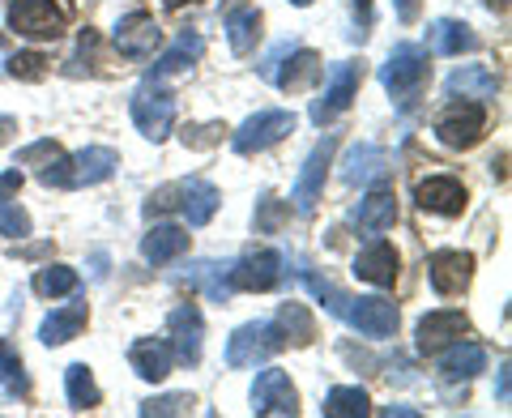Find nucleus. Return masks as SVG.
Wrapping results in <instances>:
<instances>
[{"label":"nucleus","mask_w":512,"mask_h":418,"mask_svg":"<svg viewBox=\"0 0 512 418\" xmlns=\"http://www.w3.org/2000/svg\"><path fill=\"white\" fill-rule=\"evenodd\" d=\"M448 94H461V99H491L495 90H500V82H495V73L487 69V64H461V69L448 77Z\"/></svg>","instance_id":"25"},{"label":"nucleus","mask_w":512,"mask_h":418,"mask_svg":"<svg viewBox=\"0 0 512 418\" xmlns=\"http://www.w3.org/2000/svg\"><path fill=\"white\" fill-rule=\"evenodd\" d=\"M0 384H5V393H13V397H30V376L9 342H0Z\"/></svg>","instance_id":"36"},{"label":"nucleus","mask_w":512,"mask_h":418,"mask_svg":"<svg viewBox=\"0 0 512 418\" xmlns=\"http://www.w3.org/2000/svg\"><path fill=\"white\" fill-rule=\"evenodd\" d=\"M291 222V205L278 197H261L256 201V235H278Z\"/></svg>","instance_id":"37"},{"label":"nucleus","mask_w":512,"mask_h":418,"mask_svg":"<svg viewBox=\"0 0 512 418\" xmlns=\"http://www.w3.org/2000/svg\"><path fill=\"white\" fill-rule=\"evenodd\" d=\"M192 286H201L205 295H210L214 303H227L231 299V265H214V261H201L192 265Z\"/></svg>","instance_id":"32"},{"label":"nucleus","mask_w":512,"mask_h":418,"mask_svg":"<svg viewBox=\"0 0 512 418\" xmlns=\"http://www.w3.org/2000/svg\"><path fill=\"white\" fill-rule=\"evenodd\" d=\"M295 128L291 111H261V116L244 120V128L235 133V154H256V150H269L274 141H282L286 133Z\"/></svg>","instance_id":"6"},{"label":"nucleus","mask_w":512,"mask_h":418,"mask_svg":"<svg viewBox=\"0 0 512 418\" xmlns=\"http://www.w3.org/2000/svg\"><path fill=\"white\" fill-rule=\"evenodd\" d=\"M333 150H338V137H325L320 146L308 154V163H303L299 171V180H295V209H303V214H312L316 201H320V192H325V171L333 163Z\"/></svg>","instance_id":"7"},{"label":"nucleus","mask_w":512,"mask_h":418,"mask_svg":"<svg viewBox=\"0 0 512 418\" xmlns=\"http://www.w3.org/2000/svg\"><path fill=\"white\" fill-rule=\"evenodd\" d=\"M414 197H419V205L431 209V214H448V218L466 209V188H461L453 175H431V180L414 188Z\"/></svg>","instance_id":"18"},{"label":"nucleus","mask_w":512,"mask_h":418,"mask_svg":"<svg viewBox=\"0 0 512 418\" xmlns=\"http://www.w3.org/2000/svg\"><path fill=\"white\" fill-rule=\"evenodd\" d=\"M222 133H227V124H188L180 137H184L188 150H210L222 141Z\"/></svg>","instance_id":"39"},{"label":"nucleus","mask_w":512,"mask_h":418,"mask_svg":"<svg viewBox=\"0 0 512 418\" xmlns=\"http://www.w3.org/2000/svg\"><path fill=\"white\" fill-rule=\"evenodd\" d=\"M9 73H13V77H22V82H39V77L47 73V56H39V52L13 56V60H9Z\"/></svg>","instance_id":"40"},{"label":"nucleus","mask_w":512,"mask_h":418,"mask_svg":"<svg viewBox=\"0 0 512 418\" xmlns=\"http://www.w3.org/2000/svg\"><path fill=\"white\" fill-rule=\"evenodd\" d=\"M274 325L282 329L286 342H295V346L316 342V316L303 308V303H282V312H278Z\"/></svg>","instance_id":"31"},{"label":"nucleus","mask_w":512,"mask_h":418,"mask_svg":"<svg viewBox=\"0 0 512 418\" xmlns=\"http://www.w3.org/2000/svg\"><path fill=\"white\" fill-rule=\"evenodd\" d=\"M35 291L43 299H60V295H73L77 291V273L69 265H47L35 273Z\"/></svg>","instance_id":"34"},{"label":"nucleus","mask_w":512,"mask_h":418,"mask_svg":"<svg viewBox=\"0 0 512 418\" xmlns=\"http://www.w3.org/2000/svg\"><path fill=\"white\" fill-rule=\"evenodd\" d=\"M419 9H423V0H397V22H419Z\"/></svg>","instance_id":"43"},{"label":"nucleus","mask_w":512,"mask_h":418,"mask_svg":"<svg viewBox=\"0 0 512 418\" xmlns=\"http://www.w3.org/2000/svg\"><path fill=\"white\" fill-rule=\"evenodd\" d=\"M461 337H470V320L461 312H431L419 320V350L423 355H436V350H444L448 342H461Z\"/></svg>","instance_id":"14"},{"label":"nucleus","mask_w":512,"mask_h":418,"mask_svg":"<svg viewBox=\"0 0 512 418\" xmlns=\"http://www.w3.org/2000/svg\"><path fill=\"white\" fill-rule=\"evenodd\" d=\"M384 171H389V158H384L376 146H355L342 163V180L346 184H372Z\"/></svg>","instance_id":"29"},{"label":"nucleus","mask_w":512,"mask_h":418,"mask_svg":"<svg viewBox=\"0 0 512 418\" xmlns=\"http://www.w3.org/2000/svg\"><path fill=\"white\" fill-rule=\"evenodd\" d=\"M487 133V111L483 103H461V107H448V116L436 124V137L444 141L448 150H470L478 146Z\"/></svg>","instance_id":"4"},{"label":"nucleus","mask_w":512,"mask_h":418,"mask_svg":"<svg viewBox=\"0 0 512 418\" xmlns=\"http://www.w3.org/2000/svg\"><path fill=\"white\" fill-rule=\"evenodd\" d=\"M64 389H69L73 410H94V406H99V384H94L86 363H73L69 372H64Z\"/></svg>","instance_id":"33"},{"label":"nucleus","mask_w":512,"mask_h":418,"mask_svg":"<svg viewBox=\"0 0 512 418\" xmlns=\"http://www.w3.org/2000/svg\"><path fill=\"white\" fill-rule=\"evenodd\" d=\"M487 5H491V9H500V13H504V9H508V0H487Z\"/></svg>","instance_id":"48"},{"label":"nucleus","mask_w":512,"mask_h":418,"mask_svg":"<svg viewBox=\"0 0 512 418\" xmlns=\"http://www.w3.org/2000/svg\"><path fill=\"white\" fill-rule=\"evenodd\" d=\"M201 52H205V43H201L197 35H188V30H184V35L175 39L163 56H158V64L150 69V82H163V77H175V73L192 69V60H197Z\"/></svg>","instance_id":"24"},{"label":"nucleus","mask_w":512,"mask_h":418,"mask_svg":"<svg viewBox=\"0 0 512 418\" xmlns=\"http://www.w3.org/2000/svg\"><path fill=\"white\" fill-rule=\"evenodd\" d=\"M282 278V256L278 252H248L244 261L231 265V286L235 291H269Z\"/></svg>","instance_id":"11"},{"label":"nucleus","mask_w":512,"mask_h":418,"mask_svg":"<svg viewBox=\"0 0 512 418\" xmlns=\"http://www.w3.org/2000/svg\"><path fill=\"white\" fill-rule=\"evenodd\" d=\"M500 401H508V367H500Z\"/></svg>","instance_id":"45"},{"label":"nucleus","mask_w":512,"mask_h":418,"mask_svg":"<svg viewBox=\"0 0 512 418\" xmlns=\"http://www.w3.org/2000/svg\"><path fill=\"white\" fill-rule=\"evenodd\" d=\"M252 414H299V393L286 372H261V380L252 384Z\"/></svg>","instance_id":"8"},{"label":"nucleus","mask_w":512,"mask_h":418,"mask_svg":"<svg viewBox=\"0 0 512 418\" xmlns=\"http://www.w3.org/2000/svg\"><path fill=\"white\" fill-rule=\"evenodd\" d=\"M167 9H184V5H197V0H163Z\"/></svg>","instance_id":"47"},{"label":"nucleus","mask_w":512,"mask_h":418,"mask_svg":"<svg viewBox=\"0 0 512 418\" xmlns=\"http://www.w3.org/2000/svg\"><path fill=\"white\" fill-rule=\"evenodd\" d=\"M342 320L355 325L363 337H389L397 329V308L389 299H350Z\"/></svg>","instance_id":"12"},{"label":"nucleus","mask_w":512,"mask_h":418,"mask_svg":"<svg viewBox=\"0 0 512 418\" xmlns=\"http://www.w3.org/2000/svg\"><path fill=\"white\" fill-rule=\"evenodd\" d=\"M163 43V30L150 13H128V18L116 26V47L124 56H150L154 47Z\"/></svg>","instance_id":"17"},{"label":"nucleus","mask_w":512,"mask_h":418,"mask_svg":"<svg viewBox=\"0 0 512 418\" xmlns=\"http://www.w3.org/2000/svg\"><path fill=\"white\" fill-rule=\"evenodd\" d=\"M355 222H359V231H367V235L389 231L393 222H397V201H393V192H389V188L367 192L363 205H359V214H355Z\"/></svg>","instance_id":"22"},{"label":"nucleus","mask_w":512,"mask_h":418,"mask_svg":"<svg viewBox=\"0 0 512 418\" xmlns=\"http://www.w3.org/2000/svg\"><path fill=\"white\" fill-rule=\"evenodd\" d=\"M367 410H372V401H367L363 389H329V397H325L329 418H363Z\"/></svg>","instance_id":"35"},{"label":"nucleus","mask_w":512,"mask_h":418,"mask_svg":"<svg viewBox=\"0 0 512 418\" xmlns=\"http://www.w3.org/2000/svg\"><path fill=\"white\" fill-rule=\"evenodd\" d=\"M431 286H436V295H461L474 278V256L470 252H436L431 256Z\"/></svg>","instance_id":"13"},{"label":"nucleus","mask_w":512,"mask_h":418,"mask_svg":"<svg viewBox=\"0 0 512 418\" xmlns=\"http://www.w3.org/2000/svg\"><path fill=\"white\" fill-rule=\"evenodd\" d=\"M184 252H188V231L184 227H154L146 239H141V256H146L150 265H167Z\"/></svg>","instance_id":"26"},{"label":"nucleus","mask_w":512,"mask_h":418,"mask_svg":"<svg viewBox=\"0 0 512 418\" xmlns=\"http://www.w3.org/2000/svg\"><path fill=\"white\" fill-rule=\"evenodd\" d=\"M320 77H325V64H320L316 52H308V47H303V52H295L291 60H286L282 73L269 77V82H278L286 94H303V90H312Z\"/></svg>","instance_id":"21"},{"label":"nucleus","mask_w":512,"mask_h":418,"mask_svg":"<svg viewBox=\"0 0 512 418\" xmlns=\"http://www.w3.org/2000/svg\"><path fill=\"white\" fill-rule=\"evenodd\" d=\"M86 320H90V312H86V303H69V308H56L52 316L43 320V329H39V337L47 346H64V342H73L77 333L86 329Z\"/></svg>","instance_id":"23"},{"label":"nucleus","mask_w":512,"mask_h":418,"mask_svg":"<svg viewBox=\"0 0 512 418\" xmlns=\"http://www.w3.org/2000/svg\"><path fill=\"white\" fill-rule=\"evenodd\" d=\"M423 77H427V52H423L419 43H402V47H393L389 64L380 69L384 90H393V94H410V90H419V86H423Z\"/></svg>","instance_id":"5"},{"label":"nucleus","mask_w":512,"mask_h":418,"mask_svg":"<svg viewBox=\"0 0 512 418\" xmlns=\"http://www.w3.org/2000/svg\"><path fill=\"white\" fill-rule=\"evenodd\" d=\"M483 367H487V350L461 337V342H448L444 359H440V376L444 380H474Z\"/></svg>","instance_id":"20"},{"label":"nucleus","mask_w":512,"mask_h":418,"mask_svg":"<svg viewBox=\"0 0 512 418\" xmlns=\"http://www.w3.org/2000/svg\"><path fill=\"white\" fill-rule=\"evenodd\" d=\"M355 278L372 282V286H393L397 278V252L389 239H376V244H367L355 261Z\"/></svg>","instance_id":"19"},{"label":"nucleus","mask_w":512,"mask_h":418,"mask_svg":"<svg viewBox=\"0 0 512 418\" xmlns=\"http://www.w3.org/2000/svg\"><path fill=\"white\" fill-rule=\"evenodd\" d=\"M128 363H133V372L141 380H167L171 363H175V350L171 342H163V337H141V342H133V350H128Z\"/></svg>","instance_id":"16"},{"label":"nucleus","mask_w":512,"mask_h":418,"mask_svg":"<svg viewBox=\"0 0 512 418\" xmlns=\"http://www.w3.org/2000/svg\"><path fill=\"white\" fill-rule=\"evenodd\" d=\"M133 120L150 141H163L175 128V99L167 90H141L133 99Z\"/></svg>","instance_id":"10"},{"label":"nucleus","mask_w":512,"mask_h":418,"mask_svg":"<svg viewBox=\"0 0 512 418\" xmlns=\"http://www.w3.org/2000/svg\"><path fill=\"white\" fill-rule=\"evenodd\" d=\"M286 346V337L278 325H244V329H235V337L227 342V363L231 367H256V363H265L269 355H278V350Z\"/></svg>","instance_id":"1"},{"label":"nucleus","mask_w":512,"mask_h":418,"mask_svg":"<svg viewBox=\"0 0 512 418\" xmlns=\"http://www.w3.org/2000/svg\"><path fill=\"white\" fill-rule=\"evenodd\" d=\"M175 205L184 209L188 227H205L214 218V209L222 205V197L210 180H184V184H175Z\"/></svg>","instance_id":"15"},{"label":"nucleus","mask_w":512,"mask_h":418,"mask_svg":"<svg viewBox=\"0 0 512 418\" xmlns=\"http://www.w3.org/2000/svg\"><path fill=\"white\" fill-rule=\"evenodd\" d=\"M64 9H56L52 0H13L9 5V26L26 39H60L64 35Z\"/></svg>","instance_id":"2"},{"label":"nucleus","mask_w":512,"mask_h":418,"mask_svg":"<svg viewBox=\"0 0 512 418\" xmlns=\"http://www.w3.org/2000/svg\"><path fill=\"white\" fill-rule=\"evenodd\" d=\"M363 82V64H333L329 69V90L312 103V124H329L333 116H342L350 107V99L359 94Z\"/></svg>","instance_id":"3"},{"label":"nucleus","mask_w":512,"mask_h":418,"mask_svg":"<svg viewBox=\"0 0 512 418\" xmlns=\"http://www.w3.org/2000/svg\"><path fill=\"white\" fill-rule=\"evenodd\" d=\"M192 397L188 393H171V397H158V401H146L141 414H188Z\"/></svg>","instance_id":"42"},{"label":"nucleus","mask_w":512,"mask_h":418,"mask_svg":"<svg viewBox=\"0 0 512 418\" xmlns=\"http://www.w3.org/2000/svg\"><path fill=\"white\" fill-rule=\"evenodd\" d=\"M355 9H359V18L367 22V13H372V0H355Z\"/></svg>","instance_id":"46"},{"label":"nucleus","mask_w":512,"mask_h":418,"mask_svg":"<svg viewBox=\"0 0 512 418\" xmlns=\"http://www.w3.org/2000/svg\"><path fill=\"white\" fill-rule=\"evenodd\" d=\"M291 5H299V9H303V5H312V0H291Z\"/></svg>","instance_id":"49"},{"label":"nucleus","mask_w":512,"mask_h":418,"mask_svg":"<svg viewBox=\"0 0 512 418\" xmlns=\"http://www.w3.org/2000/svg\"><path fill=\"white\" fill-rule=\"evenodd\" d=\"M427 43H431V52H436V56H461V52H470L478 39H474V30H470L466 22H448V18H440V22H431Z\"/></svg>","instance_id":"28"},{"label":"nucleus","mask_w":512,"mask_h":418,"mask_svg":"<svg viewBox=\"0 0 512 418\" xmlns=\"http://www.w3.org/2000/svg\"><path fill=\"white\" fill-rule=\"evenodd\" d=\"M120 167V158L116 150H107V146H90L73 158V188H82V184H103L111 171Z\"/></svg>","instance_id":"27"},{"label":"nucleus","mask_w":512,"mask_h":418,"mask_svg":"<svg viewBox=\"0 0 512 418\" xmlns=\"http://www.w3.org/2000/svg\"><path fill=\"white\" fill-rule=\"evenodd\" d=\"M167 329H171V350H175V359L188 363V367H197V363H201V337H205L197 303H180V308L171 312Z\"/></svg>","instance_id":"9"},{"label":"nucleus","mask_w":512,"mask_h":418,"mask_svg":"<svg viewBox=\"0 0 512 418\" xmlns=\"http://www.w3.org/2000/svg\"><path fill=\"white\" fill-rule=\"evenodd\" d=\"M261 26L265 18L256 9H235L227 13V39H231V52L235 56H248L256 43H261Z\"/></svg>","instance_id":"30"},{"label":"nucleus","mask_w":512,"mask_h":418,"mask_svg":"<svg viewBox=\"0 0 512 418\" xmlns=\"http://www.w3.org/2000/svg\"><path fill=\"white\" fill-rule=\"evenodd\" d=\"M13 133H18V120H13V116H0V146H5Z\"/></svg>","instance_id":"44"},{"label":"nucleus","mask_w":512,"mask_h":418,"mask_svg":"<svg viewBox=\"0 0 512 418\" xmlns=\"http://www.w3.org/2000/svg\"><path fill=\"white\" fill-rule=\"evenodd\" d=\"M60 154H64V150L56 146V141H35V146H26V150L18 154V163H22V167H39V171H43V167H52Z\"/></svg>","instance_id":"41"},{"label":"nucleus","mask_w":512,"mask_h":418,"mask_svg":"<svg viewBox=\"0 0 512 418\" xmlns=\"http://www.w3.org/2000/svg\"><path fill=\"white\" fill-rule=\"evenodd\" d=\"M0 235H13V239L30 235V218H26V209L13 205V197H0Z\"/></svg>","instance_id":"38"}]
</instances>
